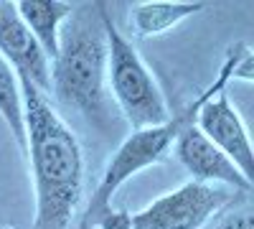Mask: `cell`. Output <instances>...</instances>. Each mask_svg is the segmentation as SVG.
I'll use <instances>...</instances> for the list:
<instances>
[{"instance_id": "1", "label": "cell", "mask_w": 254, "mask_h": 229, "mask_svg": "<svg viewBox=\"0 0 254 229\" xmlns=\"http://www.w3.org/2000/svg\"><path fill=\"white\" fill-rule=\"evenodd\" d=\"M23 97L26 148L33 176L36 212L31 229H69L76 217L84 155L71 128L49 105L44 92H38L28 79L18 76Z\"/></svg>"}, {"instance_id": "2", "label": "cell", "mask_w": 254, "mask_h": 229, "mask_svg": "<svg viewBox=\"0 0 254 229\" xmlns=\"http://www.w3.org/2000/svg\"><path fill=\"white\" fill-rule=\"evenodd\" d=\"M54 97L81 115L104 135L115 133V115L107 97V38L102 26V3L71 5L61 23L59 51L51 61Z\"/></svg>"}, {"instance_id": "3", "label": "cell", "mask_w": 254, "mask_h": 229, "mask_svg": "<svg viewBox=\"0 0 254 229\" xmlns=\"http://www.w3.org/2000/svg\"><path fill=\"white\" fill-rule=\"evenodd\" d=\"M247 49L249 46L242 44V41H237L234 46H229L216 79L211 81V84L196 99H190L178 115H173L171 120L163 122V125H155V128L132 130L130 138L122 140V145L112 153V158L107 160V165H104L97 189H94V194H92V199L87 204V209H84V214H81V229H94L97 222L112 209V199H115V194L122 189V186L130 181L132 176H137L140 171L150 168V165H155L158 160H163L168 155V151L176 145V138L188 128V125L196 122L198 110L214 94H219L221 89H226V84L231 81V72H234L239 56Z\"/></svg>"}, {"instance_id": "4", "label": "cell", "mask_w": 254, "mask_h": 229, "mask_svg": "<svg viewBox=\"0 0 254 229\" xmlns=\"http://www.w3.org/2000/svg\"><path fill=\"white\" fill-rule=\"evenodd\" d=\"M102 26L104 38H107V87L112 89L122 117L130 122L132 130L155 128V125L168 122L171 110H168L163 89L158 87L153 72L147 69L137 49L115 26V18L104 3Z\"/></svg>"}, {"instance_id": "5", "label": "cell", "mask_w": 254, "mask_h": 229, "mask_svg": "<svg viewBox=\"0 0 254 229\" xmlns=\"http://www.w3.org/2000/svg\"><path fill=\"white\" fill-rule=\"evenodd\" d=\"M234 199L237 191L224 186L188 181L130 214V229H203Z\"/></svg>"}, {"instance_id": "6", "label": "cell", "mask_w": 254, "mask_h": 229, "mask_svg": "<svg viewBox=\"0 0 254 229\" xmlns=\"http://www.w3.org/2000/svg\"><path fill=\"white\" fill-rule=\"evenodd\" d=\"M0 56L10 64L15 76L28 79L44 94L51 92V61L10 0L0 3Z\"/></svg>"}, {"instance_id": "7", "label": "cell", "mask_w": 254, "mask_h": 229, "mask_svg": "<svg viewBox=\"0 0 254 229\" xmlns=\"http://www.w3.org/2000/svg\"><path fill=\"white\" fill-rule=\"evenodd\" d=\"M196 128L252 181V171H254L252 138H249V133L244 128L239 112L234 110V105H231L226 89H221L219 94H214L198 110Z\"/></svg>"}, {"instance_id": "8", "label": "cell", "mask_w": 254, "mask_h": 229, "mask_svg": "<svg viewBox=\"0 0 254 229\" xmlns=\"http://www.w3.org/2000/svg\"><path fill=\"white\" fill-rule=\"evenodd\" d=\"M173 148L196 183H221L231 191H252V181L196 128V122L176 138Z\"/></svg>"}, {"instance_id": "9", "label": "cell", "mask_w": 254, "mask_h": 229, "mask_svg": "<svg viewBox=\"0 0 254 229\" xmlns=\"http://www.w3.org/2000/svg\"><path fill=\"white\" fill-rule=\"evenodd\" d=\"M15 10L20 20L28 26V31L36 36L49 61L56 59L59 51V31L61 23L71 13V3H59V0H20L15 3Z\"/></svg>"}, {"instance_id": "10", "label": "cell", "mask_w": 254, "mask_h": 229, "mask_svg": "<svg viewBox=\"0 0 254 229\" xmlns=\"http://www.w3.org/2000/svg\"><path fill=\"white\" fill-rule=\"evenodd\" d=\"M206 10V3H137L130 8V26L137 38L160 36Z\"/></svg>"}, {"instance_id": "11", "label": "cell", "mask_w": 254, "mask_h": 229, "mask_svg": "<svg viewBox=\"0 0 254 229\" xmlns=\"http://www.w3.org/2000/svg\"><path fill=\"white\" fill-rule=\"evenodd\" d=\"M0 117L5 120L18 148H26V122H23V97H20L18 76L10 64L0 56Z\"/></svg>"}, {"instance_id": "12", "label": "cell", "mask_w": 254, "mask_h": 229, "mask_svg": "<svg viewBox=\"0 0 254 229\" xmlns=\"http://www.w3.org/2000/svg\"><path fill=\"white\" fill-rule=\"evenodd\" d=\"M216 229H254L252 209H249V206H242V209L229 212V214L216 224Z\"/></svg>"}]
</instances>
